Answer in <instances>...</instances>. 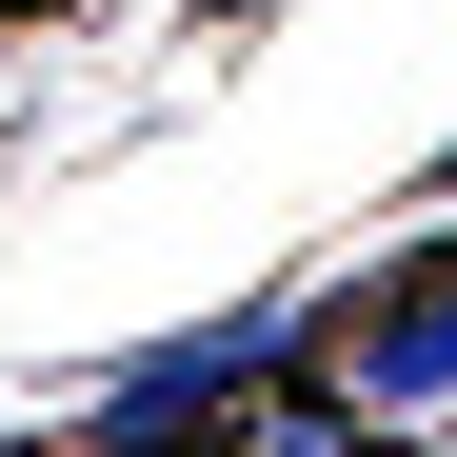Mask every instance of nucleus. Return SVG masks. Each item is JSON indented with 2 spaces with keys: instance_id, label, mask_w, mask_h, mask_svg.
<instances>
[{
  "instance_id": "nucleus-1",
  "label": "nucleus",
  "mask_w": 457,
  "mask_h": 457,
  "mask_svg": "<svg viewBox=\"0 0 457 457\" xmlns=\"http://www.w3.org/2000/svg\"><path fill=\"white\" fill-rule=\"evenodd\" d=\"M298 378H319V418H338L358 457L437 437V418H457V239L398 259L378 298H338V338H298Z\"/></svg>"
},
{
  "instance_id": "nucleus-2",
  "label": "nucleus",
  "mask_w": 457,
  "mask_h": 457,
  "mask_svg": "<svg viewBox=\"0 0 457 457\" xmlns=\"http://www.w3.org/2000/svg\"><path fill=\"white\" fill-rule=\"evenodd\" d=\"M278 378H298V319H278V298H259V319H199V338L120 358L100 398H80V457H199V437H239Z\"/></svg>"
},
{
  "instance_id": "nucleus-3",
  "label": "nucleus",
  "mask_w": 457,
  "mask_h": 457,
  "mask_svg": "<svg viewBox=\"0 0 457 457\" xmlns=\"http://www.w3.org/2000/svg\"><path fill=\"white\" fill-rule=\"evenodd\" d=\"M0 21H60V0H0Z\"/></svg>"
}]
</instances>
